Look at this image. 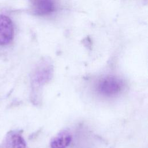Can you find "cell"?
<instances>
[{"mask_svg": "<svg viewBox=\"0 0 148 148\" xmlns=\"http://www.w3.org/2000/svg\"><path fill=\"white\" fill-rule=\"evenodd\" d=\"M14 37V27L10 18L0 15V46L9 44Z\"/></svg>", "mask_w": 148, "mask_h": 148, "instance_id": "7a4b0ae2", "label": "cell"}, {"mask_svg": "<svg viewBox=\"0 0 148 148\" xmlns=\"http://www.w3.org/2000/svg\"><path fill=\"white\" fill-rule=\"evenodd\" d=\"M72 139L71 135L66 131L60 132L51 142V148H66Z\"/></svg>", "mask_w": 148, "mask_h": 148, "instance_id": "277c9868", "label": "cell"}, {"mask_svg": "<svg viewBox=\"0 0 148 148\" xmlns=\"http://www.w3.org/2000/svg\"><path fill=\"white\" fill-rule=\"evenodd\" d=\"M123 87V82L114 76L102 78L98 83V92L105 96H112L119 93Z\"/></svg>", "mask_w": 148, "mask_h": 148, "instance_id": "6da1fadb", "label": "cell"}, {"mask_svg": "<svg viewBox=\"0 0 148 148\" xmlns=\"http://www.w3.org/2000/svg\"><path fill=\"white\" fill-rule=\"evenodd\" d=\"M35 13L46 15L53 12L56 9L54 0H30Z\"/></svg>", "mask_w": 148, "mask_h": 148, "instance_id": "3957f363", "label": "cell"}, {"mask_svg": "<svg viewBox=\"0 0 148 148\" xmlns=\"http://www.w3.org/2000/svg\"><path fill=\"white\" fill-rule=\"evenodd\" d=\"M7 148H25L26 144L22 136L18 133H12L7 138Z\"/></svg>", "mask_w": 148, "mask_h": 148, "instance_id": "5b68a950", "label": "cell"}]
</instances>
